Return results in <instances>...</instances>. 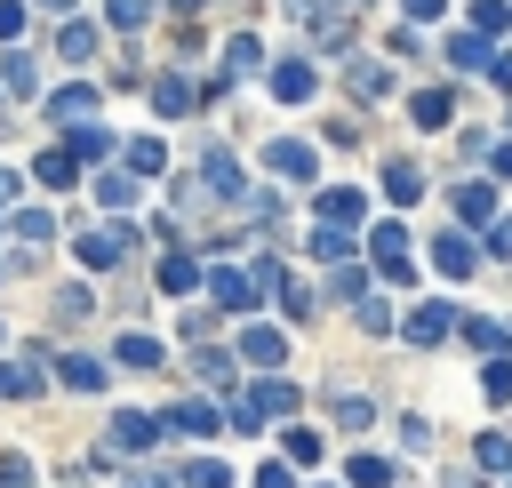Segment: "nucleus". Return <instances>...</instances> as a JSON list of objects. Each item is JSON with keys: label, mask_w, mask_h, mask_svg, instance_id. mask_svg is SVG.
I'll return each mask as SVG.
<instances>
[{"label": "nucleus", "mask_w": 512, "mask_h": 488, "mask_svg": "<svg viewBox=\"0 0 512 488\" xmlns=\"http://www.w3.org/2000/svg\"><path fill=\"white\" fill-rule=\"evenodd\" d=\"M168 424H176V432H192V440H208V432H216V408H208V400H176V408H168Z\"/></svg>", "instance_id": "dca6fc26"}, {"label": "nucleus", "mask_w": 512, "mask_h": 488, "mask_svg": "<svg viewBox=\"0 0 512 488\" xmlns=\"http://www.w3.org/2000/svg\"><path fill=\"white\" fill-rule=\"evenodd\" d=\"M448 328H456V312H448V304H424V312H408V344H440Z\"/></svg>", "instance_id": "ddd939ff"}, {"label": "nucleus", "mask_w": 512, "mask_h": 488, "mask_svg": "<svg viewBox=\"0 0 512 488\" xmlns=\"http://www.w3.org/2000/svg\"><path fill=\"white\" fill-rule=\"evenodd\" d=\"M456 216H464V224H488V216H496V184H488V176L456 184Z\"/></svg>", "instance_id": "f8f14e48"}, {"label": "nucleus", "mask_w": 512, "mask_h": 488, "mask_svg": "<svg viewBox=\"0 0 512 488\" xmlns=\"http://www.w3.org/2000/svg\"><path fill=\"white\" fill-rule=\"evenodd\" d=\"M184 488H232V472H224V464H216V456H200V464H192V472H184Z\"/></svg>", "instance_id": "72a5a7b5"}, {"label": "nucleus", "mask_w": 512, "mask_h": 488, "mask_svg": "<svg viewBox=\"0 0 512 488\" xmlns=\"http://www.w3.org/2000/svg\"><path fill=\"white\" fill-rule=\"evenodd\" d=\"M40 184H72V152H64V144L40 152Z\"/></svg>", "instance_id": "c9c22d12"}, {"label": "nucleus", "mask_w": 512, "mask_h": 488, "mask_svg": "<svg viewBox=\"0 0 512 488\" xmlns=\"http://www.w3.org/2000/svg\"><path fill=\"white\" fill-rule=\"evenodd\" d=\"M352 488H392V464L384 456H352Z\"/></svg>", "instance_id": "bb28decb"}, {"label": "nucleus", "mask_w": 512, "mask_h": 488, "mask_svg": "<svg viewBox=\"0 0 512 488\" xmlns=\"http://www.w3.org/2000/svg\"><path fill=\"white\" fill-rule=\"evenodd\" d=\"M312 256H352V232H344V224H320V232H312Z\"/></svg>", "instance_id": "c756f323"}, {"label": "nucleus", "mask_w": 512, "mask_h": 488, "mask_svg": "<svg viewBox=\"0 0 512 488\" xmlns=\"http://www.w3.org/2000/svg\"><path fill=\"white\" fill-rule=\"evenodd\" d=\"M192 104H200V96H192V80H184V72H160V80H152V112H168V120H176V112H192Z\"/></svg>", "instance_id": "9b49d317"}, {"label": "nucleus", "mask_w": 512, "mask_h": 488, "mask_svg": "<svg viewBox=\"0 0 512 488\" xmlns=\"http://www.w3.org/2000/svg\"><path fill=\"white\" fill-rule=\"evenodd\" d=\"M176 8H200V0H176Z\"/></svg>", "instance_id": "864d4df0"}, {"label": "nucleus", "mask_w": 512, "mask_h": 488, "mask_svg": "<svg viewBox=\"0 0 512 488\" xmlns=\"http://www.w3.org/2000/svg\"><path fill=\"white\" fill-rule=\"evenodd\" d=\"M328 288H336V296H344V304H352V296H368V288H376V280H368V264H344V272H336V280H328Z\"/></svg>", "instance_id": "2f4dec72"}, {"label": "nucleus", "mask_w": 512, "mask_h": 488, "mask_svg": "<svg viewBox=\"0 0 512 488\" xmlns=\"http://www.w3.org/2000/svg\"><path fill=\"white\" fill-rule=\"evenodd\" d=\"M488 392H496V400H512V360H504V352L488 360Z\"/></svg>", "instance_id": "37998d69"}, {"label": "nucleus", "mask_w": 512, "mask_h": 488, "mask_svg": "<svg viewBox=\"0 0 512 488\" xmlns=\"http://www.w3.org/2000/svg\"><path fill=\"white\" fill-rule=\"evenodd\" d=\"M320 456V432H288V464H312Z\"/></svg>", "instance_id": "a19ab883"}, {"label": "nucleus", "mask_w": 512, "mask_h": 488, "mask_svg": "<svg viewBox=\"0 0 512 488\" xmlns=\"http://www.w3.org/2000/svg\"><path fill=\"white\" fill-rule=\"evenodd\" d=\"M208 288H216V304H224V312H248V304H256V280H248V272H232V264H216V272H208Z\"/></svg>", "instance_id": "6e6552de"}, {"label": "nucleus", "mask_w": 512, "mask_h": 488, "mask_svg": "<svg viewBox=\"0 0 512 488\" xmlns=\"http://www.w3.org/2000/svg\"><path fill=\"white\" fill-rule=\"evenodd\" d=\"M400 8H408V24H432L440 16V0H400Z\"/></svg>", "instance_id": "de8ad7c7"}, {"label": "nucleus", "mask_w": 512, "mask_h": 488, "mask_svg": "<svg viewBox=\"0 0 512 488\" xmlns=\"http://www.w3.org/2000/svg\"><path fill=\"white\" fill-rule=\"evenodd\" d=\"M128 192H136V176H96V200H112V208H120Z\"/></svg>", "instance_id": "58836bf2"}, {"label": "nucleus", "mask_w": 512, "mask_h": 488, "mask_svg": "<svg viewBox=\"0 0 512 488\" xmlns=\"http://www.w3.org/2000/svg\"><path fill=\"white\" fill-rule=\"evenodd\" d=\"M56 48H64L72 64H88V56H96V24H64V40H56Z\"/></svg>", "instance_id": "b1692460"}, {"label": "nucleus", "mask_w": 512, "mask_h": 488, "mask_svg": "<svg viewBox=\"0 0 512 488\" xmlns=\"http://www.w3.org/2000/svg\"><path fill=\"white\" fill-rule=\"evenodd\" d=\"M312 208H320L328 224H360V216H368V192H360V184H328Z\"/></svg>", "instance_id": "39448f33"}, {"label": "nucleus", "mask_w": 512, "mask_h": 488, "mask_svg": "<svg viewBox=\"0 0 512 488\" xmlns=\"http://www.w3.org/2000/svg\"><path fill=\"white\" fill-rule=\"evenodd\" d=\"M120 360H128V368H160L168 344H152V336H120Z\"/></svg>", "instance_id": "5701e85b"}, {"label": "nucleus", "mask_w": 512, "mask_h": 488, "mask_svg": "<svg viewBox=\"0 0 512 488\" xmlns=\"http://www.w3.org/2000/svg\"><path fill=\"white\" fill-rule=\"evenodd\" d=\"M352 88H360V104H376V96H392V72L384 64H352Z\"/></svg>", "instance_id": "6ab92c4d"}, {"label": "nucleus", "mask_w": 512, "mask_h": 488, "mask_svg": "<svg viewBox=\"0 0 512 488\" xmlns=\"http://www.w3.org/2000/svg\"><path fill=\"white\" fill-rule=\"evenodd\" d=\"M464 344H472L480 360H496V352H504V328H496V320H464Z\"/></svg>", "instance_id": "4be33fe9"}, {"label": "nucleus", "mask_w": 512, "mask_h": 488, "mask_svg": "<svg viewBox=\"0 0 512 488\" xmlns=\"http://www.w3.org/2000/svg\"><path fill=\"white\" fill-rule=\"evenodd\" d=\"M152 16V0H112V24H144Z\"/></svg>", "instance_id": "a18cd8bd"}, {"label": "nucleus", "mask_w": 512, "mask_h": 488, "mask_svg": "<svg viewBox=\"0 0 512 488\" xmlns=\"http://www.w3.org/2000/svg\"><path fill=\"white\" fill-rule=\"evenodd\" d=\"M472 456H480V464H488V472H512V440H504V432H488V440H480V448H472Z\"/></svg>", "instance_id": "473e14b6"}, {"label": "nucleus", "mask_w": 512, "mask_h": 488, "mask_svg": "<svg viewBox=\"0 0 512 488\" xmlns=\"http://www.w3.org/2000/svg\"><path fill=\"white\" fill-rule=\"evenodd\" d=\"M504 24H512L504 0H472V32H504Z\"/></svg>", "instance_id": "cd10ccee"}, {"label": "nucleus", "mask_w": 512, "mask_h": 488, "mask_svg": "<svg viewBox=\"0 0 512 488\" xmlns=\"http://www.w3.org/2000/svg\"><path fill=\"white\" fill-rule=\"evenodd\" d=\"M24 16H32L24 0H0V40H16V32H24Z\"/></svg>", "instance_id": "79ce46f5"}, {"label": "nucleus", "mask_w": 512, "mask_h": 488, "mask_svg": "<svg viewBox=\"0 0 512 488\" xmlns=\"http://www.w3.org/2000/svg\"><path fill=\"white\" fill-rule=\"evenodd\" d=\"M408 112H416V128H440V120H448V88H424V96H408Z\"/></svg>", "instance_id": "412c9836"}, {"label": "nucleus", "mask_w": 512, "mask_h": 488, "mask_svg": "<svg viewBox=\"0 0 512 488\" xmlns=\"http://www.w3.org/2000/svg\"><path fill=\"white\" fill-rule=\"evenodd\" d=\"M488 72H496V88H512V56H488Z\"/></svg>", "instance_id": "09e8293b"}, {"label": "nucleus", "mask_w": 512, "mask_h": 488, "mask_svg": "<svg viewBox=\"0 0 512 488\" xmlns=\"http://www.w3.org/2000/svg\"><path fill=\"white\" fill-rule=\"evenodd\" d=\"M296 400H304L296 384H280V376H264V384H256V392H248V400L232 408V424H240V432H256V424H272V416H296Z\"/></svg>", "instance_id": "f257e3e1"}, {"label": "nucleus", "mask_w": 512, "mask_h": 488, "mask_svg": "<svg viewBox=\"0 0 512 488\" xmlns=\"http://www.w3.org/2000/svg\"><path fill=\"white\" fill-rule=\"evenodd\" d=\"M0 200H16V168H0Z\"/></svg>", "instance_id": "8fccbe9b"}, {"label": "nucleus", "mask_w": 512, "mask_h": 488, "mask_svg": "<svg viewBox=\"0 0 512 488\" xmlns=\"http://www.w3.org/2000/svg\"><path fill=\"white\" fill-rule=\"evenodd\" d=\"M272 96L304 104V96H312V64H304V56H280V64H272Z\"/></svg>", "instance_id": "9d476101"}, {"label": "nucleus", "mask_w": 512, "mask_h": 488, "mask_svg": "<svg viewBox=\"0 0 512 488\" xmlns=\"http://www.w3.org/2000/svg\"><path fill=\"white\" fill-rule=\"evenodd\" d=\"M24 392H40V368L32 360H0V400H24Z\"/></svg>", "instance_id": "a211bd4d"}, {"label": "nucleus", "mask_w": 512, "mask_h": 488, "mask_svg": "<svg viewBox=\"0 0 512 488\" xmlns=\"http://www.w3.org/2000/svg\"><path fill=\"white\" fill-rule=\"evenodd\" d=\"M272 296H280V312H304V304H312V296H304V280H288V272H280V288H272Z\"/></svg>", "instance_id": "ea45409f"}, {"label": "nucleus", "mask_w": 512, "mask_h": 488, "mask_svg": "<svg viewBox=\"0 0 512 488\" xmlns=\"http://www.w3.org/2000/svg\"><path fill=\"white\" fill-rule=\"evenodd\" d=\"M448 56L472 72V64H488V32H464V40H448Z\"/></svg>", "instance_id": "c85d7f7f"}, {"label": "nucleus", "mask_w": 512, "mask_h": 488, "mask_svg": "<svg viewBox=\"0 0 512 488\" xmlns=\"http://www.w3.org/2000/svg\"><path fill=\"white\" fill-rule=\"evenodd\" d=\"M256 488H296V480H288V464H264V472H256Z\"/></svg>", "instance_id": "49530a36"}, {"label": "nucleus", "mask_w": 512, "mask_h": 488, "mask_svg": "<svg viewBox=\"0 0 512 488\" xmlns=\"http://www.w3.org/2000/svg\"><path fill=\"white\" fill-rule=\"evenodd\" d=\"M384 192H392L400 208H408V200H424V168H416V160H392V168H384Z\"/></svg>", "instance_id": "2eb2a0df"}, {"label": "nucleus", "mask_w": 512, "mask_h": 488, "mask_svg": "<svg viewBox=\"0 0 512 488\" xmlns=\"http://www.w3.org/2000/svg\"><path fill=\"white\" fill-rule=\"evenodd\" d=\"M192 280H200V272H192V256H168V264H160V288H168V296H184Z\"/></svg>", "instance_id": "7c9ffc66"}, {"label": "nucleus", "mask_w": 512, "mask_h": 488, "mask_svg": "<svg viewBox=\"0 0 512 488\" xmlns=\"http://www.w3.org/2000/svg\"><path fill=\"white\" fill-rule=\"evenodd\" d=\"M432 264H440V272H448V280H464V272H472V264H480V248H472V240H464V232H440V240H432Z\"/></svg>", "instance_id": "0eeeda50"}, {"label": "nucleus", "mask_w": 512, "mask_h": 488, "mask_svg": "<svg viewBox=\"0 0 512 488\" xmlns=\"http://www.w3.org/2000/svg\"><path fill=\"white\" fill-rule=\"evenodd\" d=\"M496 176H512V144H496Z\"/></svg>", "instance_id": "3c124183"}, {"label": "nucleus", "mask_w": 512, "mask_h": 488, "mask_svg": "<svg viewBox=\"0 0 512 488\" xmlns=\"http://www.w3.org/2000/svg\"><path fill=\"white\" fill-rule=\"evenodd\" d=\"M368 256H376L384 280H408V232L400 224H368Z\"/></svg>", "instance_id": "20e7f679"}, {"label": "nucleus", "mask_w": 512, "mask_h": 488, "mask_svg": "<svg viewBox=\"0 0 512 488\" xmlns=\"http://www.w3.org/2000/svg\"><path fill=\"white\" fill-rule=\"evenodd\" d=\"M72 248H80V264H88V272H112V264H120V248H128V232H80Z\"/></svg>", "instance_id": "423d86ee"}, {"label": "nucleus", "mask_w": 512, "mask_h": 488, "mask_svg": "<svg viewBox=\"0 0 512 488\" xmlns=\"http://www.w3.org/2000/svg\"><path fill=\"white\" fill-rule=\"evenodd\" d=\"M48 232H56L48 208H24V216H16V240H48Z\"/></svg>", "instance_id": "e433bc0d"}, {"label": "nucleus", "mask_w": 512, "mask_h": 488, "mask_svg": "<svg viewBox=\"0 0 512 488\" xmlns=\"http://www.w3.org/2000/svg\"><path fill=\"white\" fill-rule=\"evenodd\" d=\"M64 152H72V160H104V152H112V136H104V128H72V144H64Z\"/></svg>", "instance_id": "393cba45"}, {"label": "nucleus", "mask_w": 512, "mask_h": 488, "mask_svg": "<svg viewBox=\"0 0 512 488\" xmlns=\"http://www.w3.org/2000/svg\"><path fill=\"white\" fill-rule=\"evenodd\" d=\"M240 360H248V368H280V360H288L280 328H240Z\"/></svg>", "instance_id": "1a4fd4ad"}, {"label": "nucleus", "mask_w": 512, "mask_h": 488, "mask_svg": "<svg viewBox=\"0 0 512 488\" xmlns=\"http://www.w3.org/2000/svg\"><path fill=\"white\" fill-rule=\"evenodd\" d=\"M264 168H272L280 184H312V176H320V152H312V144H296V136H280V144L264 152Z\"/></svg>", "instance_id": "f03ea898"}, {"label": "nucleus", "mask_w": 512, "mask_h": 488, "mask_svg": "<svg viewBox=\"0 0 512 488\" xmlns=\"http://www.w3.org/2000/svg\"><path fill=\"white\" fill-rule=\"evenodd\" d=\"M488 256H512V216H488Z\"/></svg>", "instance_id": "c03bdc74"}, {"label": "nucleus", "mask_w": 512, "mask_h": 488, "mask_svg": "<svg viewBox=\"0 0 512 488\" xmlns=\"http://www.w3.org/2000/svg\"><path fill=\"white\" fill-rule=\"evenodd\" d=\"M56 376H64L72 392H104V360H88V352H64V360H56Z\"/></svg>", "instance_id": "4468645a"}, {"label": "nucleus", "mask_w": 512, "mask_h": 488, "mask_svg": "<svg viewBox=\"0 0 512 488\" xmlns=\"http://www.w3.org/2000/svg\"><path fill=\"white\" fill-rule=\"evenodd\" d=\"M200 384H224V392H232V360H224V352H200Z\"/></svg>", "instance_id": "4c0bfd02"}, {"label": "nucleus", "mask_w": 512, "mask_h": 488, "mask_svg": "<svg viewBox=\"0 0 512 488\" xmlns=\"http://www.w3.org/2000/svg\"><path fill=\"white\" fill-rule=\"evenodd\" d=\"M120 160H128V176H160V168H168V152H160L152 136H136V144H120Z\"/></svg>", "instance_id": "f3484780"}, {"label": "nucleus", "mask_w": 512, "mask_h": 488, "mask_svg": "<svg viewBox=\"0 0 512 488\" xmlns=\"http://www.w3.org/2000/svg\"><path fill=\"white\" fill-rule=\"evenodd\" d=\"M40 8H64V0H40Z\"/></svg>", "instance_id": "603ef678"}, {"label": "nucleus", "mask_w": 512, "mask_h": 488, "mask_svg": "<svg viewBox=\"0 0 512 488\" xmlns=\"http://www.w3.org/2000/svg\"><path fill=\"white\" fill-rule=\"evenodd\" d=\"M352 8H360V0H352Z\"/></svg>", "instance_id": "5fc2aeb1"}, {"label": "nucleus", "mask_w": 512, "mask_h": 488, "mask_svg": "<svg viewBox=\"0 0 512 488\" xmlns=\"http://www.w3.org/2000/svg\"><path fill=\"white\" fill-rule=\"evenodd\" d=\"M0 80H8L16 96H32V80H40V72H32V56H8V64H0Z\"/></svg>", "instance_id": "f704fd0d"}, {"label": "nucleus", "mask_w": 512, "mask_h": 488, "mask_svg": "<svg viewBox=\"0 0 512 488\" xmlns=\"http://www.w3.org/2000/svg\"><path fill=\"white\" fill-rule=\"evenodd\" d=\"M88 104H96V88H80V80H72V88H56V96H48V112H56V120H80V112H88Z\"/></svg>", "instance_id": "aec40b11"}, {"label": "nucleus", "mask_w": 512, "mask_h": 488, "mask_svg": "<svg viewBox=\"0 0 512 488\" xmlns=\"http://www.w3.org/2000/svg\"><path fill=\"white\" fill-rule=\"evenodd\" d=\"M160 432H168V416H152V408H120L112 416V448H160Z\"/></svg>", "instance_id": "7ed1b4c3"}, {"label": "nucleus", "mask_w": 512, "mask_h": 488, "mask_svg": "<svg viewBox=\"0 0 512 488\" xmlns=\"http://www.w3.org/2000/svg\"><path fill=\"white\" fill-rule=\"evenodd\" d=\"M336 424H344V432H360V424H376V408H368L360 392H336Z\"/></svg>", "instance_id": "a878e982"}]
</instances>
